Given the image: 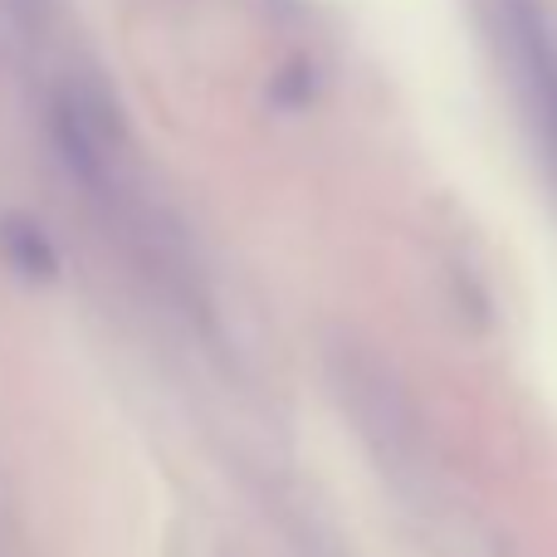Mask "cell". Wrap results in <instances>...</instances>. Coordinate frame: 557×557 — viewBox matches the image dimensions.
<instances>
[{
    "instance_id": "cell-1",
    "label": "cell",
    "mask_w": 557,
    "mask_h": 557,
    "mask_svg": "<svg viewBox=\"0 0 557 557\" xmlns=\"http://www.w3.org/2000/svg\"><path fill=\"white\" fill-rule=\"evenodd\" d=\"M513 35H519V59H523V78H529L533 94V113L543 123L553 157H557V45L553 35L539 25V15H519L513 20Z\"/></svg>"
}]
</instances>
